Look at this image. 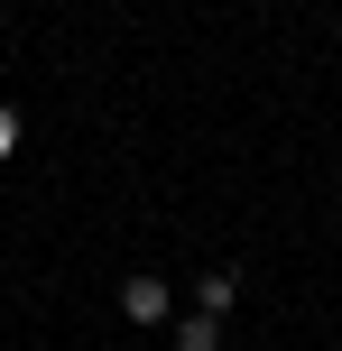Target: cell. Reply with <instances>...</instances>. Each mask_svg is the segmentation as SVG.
Here are the masks:
<instances>
[{
    "label": "cell",
    "mask_w": 342,
    "mask_h": 351,
    "mask_svg": "<svg viewBox=\"0 0 342 351\" xmlns=\"http://www.w3.org/2000/svg\"><path fill=\"white\" fill-rule=\"evenodd\" d=\"M121 315H130V324H167V315H176V287L139 268V278H121Z\"/></svg>",
    "instance_id": "obj_1"
},
{
    "label": "cell",
    "mask_w": 342,
    "mask_h": 351,
    "mask_svg": "<svg viewBox=\"0 0 342 351\" xmlns=\"http://www.w3.org/2000/svg\"><path fill=\"white\" fill-rule=\"evenodd\" d=\"M241 305V268H204L195 278V315H232Z\"/></svg>",
    "instance_id": "obj_2"
},
{
    "label": "cell",
    "mask_w": 342,
    "mask_h": 351,
    "mask_svg": "<svg viewBox=\"0 0 342 351\" xmlns=\"http://www.w3.org/2000/svg\"><path fill=\"white\" fill-rule=\"evenodd\" d=\"M176 351H222V315H176Z\"/></svg>",
    "instance_id": "obj_3"
},
{
    "label": "cell",
    "mask_w": 342,
    "mask_h": 351,
    "mask_svg": "<svg viewBox=\"0 0 342 351\" xmlns=\"http://www.w3.org/2000/svg\"><path fill=\"white\" fill-rule=\"evenodd\" d=\"M10 139H19V121H10V102H0V158H10Z\"/></svg>",
    "instance_id": "obj_4"
},
{
    "label": "cell",
    "mask_w": 342,
    "mask_h": 351,
    "mask_svg": "<svg viewBox=\"0 0 342 351\" xmlns=\"http://www.w3.org/2000/svg\"><path fill=\"white\" fill-rule=\"evenodd\" d=\"M333 37H342V10H333Z\"/></svg>",
    "instance_id": "obj_5"
}]
</instances>
